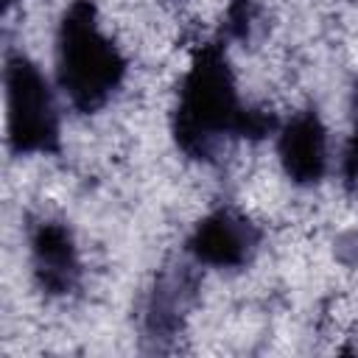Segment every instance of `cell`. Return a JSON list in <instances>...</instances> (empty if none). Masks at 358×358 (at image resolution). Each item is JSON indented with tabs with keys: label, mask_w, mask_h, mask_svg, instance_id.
Masks as SVG:
<instances>
[{
	"label": "cell",
	"mask_w": 358,
	"mask_h": 358,
	"mask_svg": "<svg viewBox=\"0 0 358 358\" xmlns=\"http://www.w3.org/2000/svg\"><path fill=\"white\" fill-rule=\"evenodd\" d=\"M257 17H260V8H257L255 0H232L227 6L224 20H221L218 39H224V42H249L252 34H255Z\"/></svg>",
	"instance_id": "cell-8"
},
{
	"label": "cell",
	"mask_w": 358,
	"mask_h": 358,
	"mask_svg": "<svg viewBox=\"0 0 358 358\" xmlns=\"http://www.w3.org/2000/svg\"><path fill=\"white\" fill-rule=\"evenodd\" d=\"M6 87V140L14 157L62 154V117L56 92L39 64L22 53L8 50L3 67Z\"/></svg>",
	"instance_id": "cell-3"
},
{
	"label": "cell",
	"mask_w": 358,
	"mask_h": 358,
	"mask_svg": "<svg viewBox=\"0 0 358 358\" xmlns=\"http://www.w3.org/2000/svg\"><path fill=\"white\" fill-rule=\"evenodd\" d=\"M263 243V229L232 207L207 213L185 241V255L199 266L235 271L246 268Z\"/></svg>",
	"instance_id": "cell-5"
},
{
	"label": "cell",
	"mask_w": 358,
	"mask_h": 358,
	"mask_svg": "<svg viewBox=\"0 0 358 358\" xmlns=\"http://www.w3.org/2000/svg\"><path fill=\"white\" fill-rule=\"evenodd\" d=\"M28 257L36 288L45 296H70L81 285V255L76 235L62 218H34L28 224Z\"/></svg>",
	"instance_id": "cell-6"
},
{
	"label": "cell",
	"mask_w": 358,
	"mask_h": 358,
	"mask_svg": "<svg viewBox=\"0 0 358 358\" xmlns=\"http://www.w3.org/2000/svg\"><path fill=\"white\" fill-rule=\"evenodd\" d=\"M14 3H17V0H3V8H11Z\"/></svg>",
	"instance_id": "cell-10"
},
{
	"label": "cell",
	"mask_w": 358,
	"mask_h": 358,
	"mask_svg": "<svg viewBox=\"0 0 358 358\" xmlns=\"http://www.w3.org/2000/svg\"><path fill=\"white\" fill-rule=\"evenodd\" d=\"M129 62L101 31L95 0H73L56 25V84L81 115L101 112L126 78Z\"/></svg>",
	"instance_id": "cell-2"
},
{
	"label": "cell",
	"mask_w": 358,
	"mask_h": 358,
	"mask_svg": "<svg viewBox=\"0 0 358 358\" xmlns=\"http://www.w3.org/2000/svg\"><path fill=\"white\" fill-rule=\"evenodd\" d=\"M201 274L193 257L168 260L148 288L143 305V347L148 352H168L185 330V322L199 299Z\"/></svg>",
	"instance_id": "cell-4"
},
{
	"label": "cell",
	"mask_w": 358,
	"mask_h": 358,
	"mask_svg": "<svg viewBox=\"0 0 358 358\" xmlns=\"http://www.w3.org/2000/svg\"><path fill=\"white\" fill-rule=\"evenodd\" d=\"M277 157L282 173L296 187H313L327 176V126L313 106L280 123Z\"/></svg>",
	"instance_id": "cell-7"
},
{
	"label": "cell",
	"mask_w": 358,
	"mask_h": 358,
	"mask_svg": "<svg viewBox=\"0 0 358 358\" xmlns=\"http://www.w3.org/2000/svg\"><path fill=\"white\" fill-rule=\"evenodd\" d=\"M277 129L280 120L274 112L241 101L227 42L218 36L201 42L179 81L171 112V134L176 148L187 159L210 162L224 143H260L268 134H277Z\"/></svg>",
	"instance_id": "cell-1"
},
{
	"label": "cell",
	"mask_w": 358,
	"mask_h": 358,
	"mask_svg": "<svg viewBox=\"0 0 358 358\" xmlns=\"http://www.w3.org/2000/svg\"><path fill=\"white\" fill-rule=\"evenodd\" d=\"M352 134L344 145V157H341V179H344V187L352 190L358 185V84L352 90Z\"/></svg>",
	"instance_id": "cell-9"
}]
</instances>
